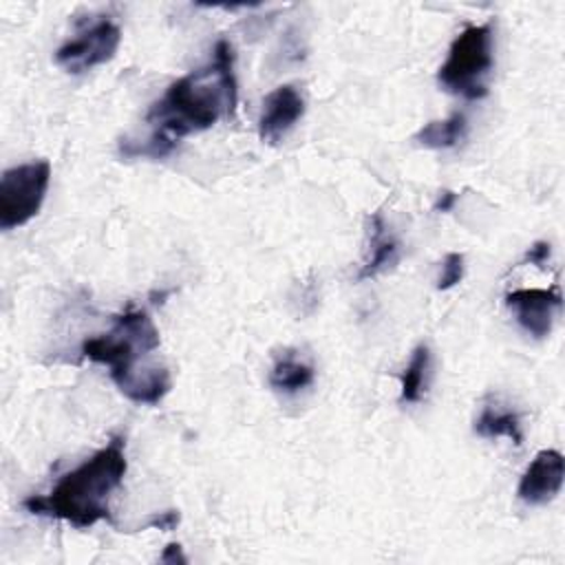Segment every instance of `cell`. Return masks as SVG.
Segmentation results:
<instances>
[{"instance_id":"cell-1","label":"cell","mask_w":565,"mask_h":565,"mask_svg":"<svg viewBox=\"0 0 565 565\" xmlns=\"http://www.w3.org/2000/svg\"><path fill=\"white\" fill-rule=\"evenodd\" d=\"M236 102L234 51L227 40H218L205 66L172 82L150 106L146 115L150 135L141 143L121 141L119 152L124 157L161 159L170 154L183 137L203 132L218 119H232Z\"/></svg>"},{"instance_id":"cell-2","label":"cell","mask_w":565,"mask_h":565,"mask_svg":"<svg viewBox=\"0 0 565 565\" xmlns=\"http://www.w3.org/2000/svg\"><path fill=\"white\" fill-rule=\"evenodd\" d=\"M161 344L159 329L146 309L128 307L113 318V327L82 342V358L108 366L115 386L135 404H159L170 386L163 364L146 362Z\"/></svg>"},{"instance_id":"cell-3","label":"cell","mask_w":565,"mask_h":565,"mask_svg":"<svg viewBox=\"0 0 565 565\" xmlns=\"http://www.w3.org/2000/svg\"><path fill=\"white\" fill-rule=\"evenodd\" d=\"M126 470V439L113 435L104 448L66 472L46 497H26L22 508L38 516L66 521L77 530L93 527L99 521L110 523V497L124 483Z\"/></svg>"},{"instance_id":"cell-4","label":"cell","mask_w":565,"mask_h":565,"mask_svg":"<svg viewBox=\"0 0 565 565\" xmlns=\"http://www.w3.org/2000/svg\"><path fill=\"white\" fill-rule=\"evenodd\" d=\"M494 68L492 24H470L450 44L446 60L437 68V84L463 99H483Z\"/></svg>"},{"instance_id":"cell-5","label":"cell","mask_w":565,"mask_h":565,"mask_svg":"<svg viewBox=\"0 0 565 565\" xmlns=\"http://www.w3.org/2000/svg\"><path fill=\"white\" fill-rule=\"evenodd\" d=\"M49 183L51 163L46 159L4 170L0 177V230L26 225L40 212Z\"/></svg>"},{"instance_id":"cell-6","label":"cell","mask_w":565,"mask_h":565,"mask_svg":"<svg viewBox=\"0 0 565 565\" xmlns=\"http://www.w3.org/2000/svg\"><path fill=\"white\" fill-rule=\"evenodd\" d=\"M121 44V29L108 15H99L88 24L79 26L57 51L55 62L71 75L86 73L95 66L110 62Z\"/></svg>"},{"instance_id":"cell-7","label":"cell","mask_w":565,"mask_h":565,"mask_svg":"<svg viewBox=\"0 0 565 565\" xmlns=\"http://www.w3.org/2000/svg\"><path fill=\"white\" fill-rule=\"evenodd\" d=\"M505 307L514 313L525 333H530L534 340H543L552 333L554 318L563 307V296L558 287L514 289L505 294Z\"/></svg>"},{"instance_id":"cell-8","label":"cell","mask_w":565,"mask_h":565,"mask_svg":"<svg viewBox=\"0 0 565 565\" xmlns=\"http://www.w3.org/2000/svg\"><path fill=\"white\" fill-rule=\"evenodd\" d=\"M305 115V97L294 84H282L265 95L258 115V137L260 141L274 146L282 141L289 130Z\"/></svg>"},{"instance_id":"cell-9","label":"cell","mask_w":565,"mask_h":565,"mask_svg":"<svg viewBox=\"0 0 565 565\" xmlns=\"http://www.w3.org/2000/svg\"><path fill=\"white\" fill-rule=\"evenodd\" d=\"M563 455L554 448L539 450L519 479L516 497L527 505H545L554 501L563 488Z\"/></svg>"},{"instance_id":"cell-10","label":"cell","mask_w":565,"mask_h":565,"mask_svg":"<svg viewBox=\"0 0 565 565\" xmlns=\"http://www.w3.org/2000/svg\"><path fill=\"white\" fill-rule=\"evenodd\" d=\"M369 247H366V258L358 271V280H369L375 278L388 269H393L399 263V243L388 234V227L384 223L382 212H373L369 216V230H366Z\"/></svg>"},{"instance_id":"cell-11","label":"cell","mask_w":565,"mask_h":565,"mask_svg":"<svg viewBox=\"0 0 565 565\" xmlns=\"http://www.w3.org/2000/svg\"><path fill=\"white\" fill-rule=\"evenodd\" d=\"M316 380V371L309 362L298 358L294 351L278 355L269 371V386L282 395H298L309 388Z\"/></svg>"},{"instance_id":"cell-12","label":"cell","mask_w":565,"mask_h":565,"mask_svg":"<svg viewBox=\"0 0 565 565\" xmlns=\"http://www.w3.org/2000/svg\"><path fill=\"white\" fill-rule=\"evenodd\" d=\"M468 135V117L461 110L450 113L446 119H435L424 124L415 135L413 141L428 150H446L459 146Z\"/></svg>"},{"instance_id":"cell-13","label":"cell","mask_w":565,"mask_h":565,"mask_svg":"<svg viewBox=\"0 0 565 565\" xmlns=\"http://www.w3.org/2000/svg\"><path fill=\"white\" fill-rule=\"evenodd\" d=\"M475 433L479 437L486 439H499V437H508L514 444L523 441V433H521V417L516 411L512 408H501L494 404H488L481 408V413L475 419Z\"/></svg>"},{"instance_id":"cell-14","label":"cell","mask_w":565,"mask_h":565,"mask_svg":"<svg viewBox=\"0 0 565 565\" xmlns=\"http://www.w3.org/2000/svg\"><path fill=\"white\" fill-rule=\"evenodd\" d=\"M430 371V349L426 344H417L411 353L408 364L399 375V402L415 404L422 399L426 391V380Z\"/></svg>"},{"instance_id":"cell-15","label":"cell","mask_w":565,"mask_h":565,"mask_svg":"<svg viewBox=\"0 0 565 565\" xmlns=\"http://www.w3.org/2000/svg\"><path fill=\"white\" fill-rule=\"evenodd\" d=\"M463 271H466V258L461 252H448L441 260V269L437 276V289L446 291L452 289L455 285H459L463 280Z\"/></svg>"},{"instance_id":"cell-16","label":"cell","mask_w":565,"mask_h":565,"mask_svg":"<svg viewBox=\"0 0 565 565\" xmlns=\"http://www.w3.org/2000/svg\"><path fill=\"white\" fill-rule=\"evenodd\" d=\"M179 525V512L177 510H166V512H159V514H152L146 519V523L139 525V530H150V527H157V530H174Z\"/></svg>"},{"instance_id":"cell-17","label":"cell","mask_w":565,"mask_h":565,"mask_svg":"<svg viewBox=\"0 0 565 565\" xmlns=\"http://www.w3.org/2000/svg\"><path fill=\"white\" fill-rule=\"evenodd\" d=\"M552 256V245L547 241H536L527 252H525V263L543 267Z\"/></svg>"},{"instance_id":"cell-18","label":"cell","mask_w":565,"mask_h":565,"mask_svg":"<svg viewBox=\"0 0 565 565\" xmlns=\"http://www.w3.org/2000/svg\"><path fill=\"white\" fill-rule=\"evenodd\" d=\"M457 201H459L457 192H452V190H444V192H439V196H437V201H435L433 210H435V212L446 214V212H450V210L455 207V203H457Z\"/></svg>"},{"instance_id":"cell-19","label":"cell","mask_w":565,"mask_h":565,"mask_svg":"<svg viewBox=\"0 0 565 565\" xmlns=\"http://www.w3.org/2000/svg\"><path fill=\"white\" fill-rule=\"evenodd\" d=\"M159 561H161V563H188V558H185V554H183V547H181L179 543H168L166 550L161 552Z\"/></svg>"}]
</instances>
